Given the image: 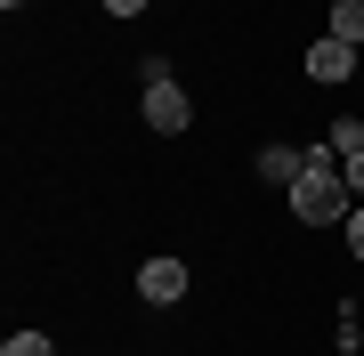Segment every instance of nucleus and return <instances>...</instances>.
<instances>
[{"label":"nucleus","instance_id":"obj_1","mask_svg":"<svg viewBox=\"0 0 364 356\" xmlns=\"http://www.w3.org/2000/svg\"><path fill=\"white\" fill-rule=\"evenodd\" d=\"M340 211H348V171H340L332 146H316L308 171H299V186H291V219L299 227H332Z\"/></svg>","mask_w":364,"mask_h":356},{"label":"nucleus","instance_id":"obj_2","mask_svg":"<svg viewBox=\"0 0 364 356\" xmlns=\"http://www.w3.org/2000/svg\"><path fill=\"white\" fill-rule=\"evenodd\" d=\"M138 300L178 308V300H186V259H146V267H138Z\"/></svg>","mask_w":364,"mask_h":356},{"label":"nucleus","instance_id":"obj_3","mask_svg":"<svg viewBox=\"0 0 364 356\" xmlns=\"http://www.w3.org/2000/svg\"><path fill=\"white\" fill-rule=\"evenodd\" d=\"M186 122H195V106H186V90H178V81H162V90H146V130L178 138Z\"/></svg>","mask_w":364,"mask_h":356},{"label":"nucleus","instance_id":"obj_4","mask_svg":"<svg viewBox=\"0 0 364 356\" xmlns=\"http://www.w3.org/2000/svg\"><path fill=\"white\" fill-rule=\"evenodd\" d=\"M356 73V49H348V41H316V49H308V81H348Z\"/></svg>","mask_w":364,"mask_h":356},{"label":"nucleus","instance_id":"obj_5","mask_svg":"<svg viewBox=\"0 0 364 356\" xmlns=\"http://www.w3.org/2000/svg\"><path fill=\"white\" fill-rule=\"evenodd\" d=\"M299 171H308V154H299V146H284V138H275V146H259V178H275L284 195L299 186Z\"/></svg>","mask_w":364,"mask_h":356},{"label":"nucleus","instance_id":"obj_6","mask_svg":"<svg viewBox=\"0 0 364 356\" xmlns=\"http://www.w3.org/2000/svg\"><path fill=\"white\" fill-rule=\"evenodd\" d=\"M332 41H364V0H332Z\"/></svg>","mask_w":364,"mask_h":356},{"label":"nucleus","instance_id":"obj_7","mask_svg":"<svg viewBox=\"0 0 364 356\" xmlns=\"http://www.w3.org/2000/svg\"><path fill=\"white\" fill-rule=\"evenodd\" d=\"M332 154H340V162L364 154V122H332Z\"/></svg>","mask_w":364,"mask_h":356},{"label":"nucleus","instance_id":"obj_8","mask_svg":"<svg viewBox=\"0 0 364 356\" xmlns=\"http://www.w3.org/2000/svg\"><path fill=\"white\" fill-rule=\"evenodd\" d=\"M0 356H57V348H49V332H9V348H0Z\"/></svg>","mask_w":364,"mask_h":356},{"label":"nucleus","instance_id":"obj_9","mask_svg":"<svg viewBox=\"0 0 364 356\" xmlns=\"http://www.w3.org/2000/svg\"><path fill=\"white\" fill-rule=\"evenodd\" d=\"M348 195H356V203H364V154H356V162H348Z\"/></svg>","mask_w":364,"mask_h":356},{"label":"nucleus","instance_id":"obj_10","mask_svg":"<svg viewBox=\"0 0 364 356\" xmlns=\"http://www.w3.org/2000/svg\"><path fill=\"white\" fill-rule=\"evenodd\" d=\"M348 251H356V259H364V211L348 219Z\"/></svg>","mask_w":364,"mask_h":356},{"label":"nucleus","instance_id":"obj_11","mask_svg":"<svg viewBox=\"0 0 364 356\" xmlns=\"http://www.w3.org/2000/svg\"><path fill=\"white\" fill-rule=\"evenodd\" d=\"M146 9V0H105V16H138Z\"/></svg>","mask_w":364,"mask_h":356},{"label":"nucleus","instance_id":"obj_12","mask_svg":"<svg viewBox=\"0 0 364 356\" xmlns=\"http://www.w3.org/2000/svg\"><path fill=\"white\" fill-rule=\"evenodd\" d=\"M0 9H25V0H0Z\"/></svg>","mask_w":364,"mask_h":356}]
</instances>
